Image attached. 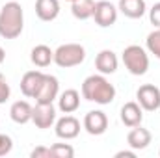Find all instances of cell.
<instances>
[{
    "mask_svg": "<svg viewBox=\"0 0 160 158\" xmlns=\"http://www.w3.org/2000/svg\"><path fill=\"white\" fill-rule=\"evenodd\" d=\"M82 97L89 102L95 104H110L116 99V87L114 84H110V80L106 78V75H91L82 82Z\"/></svg>",
    "mask_w": 160,
    "mask_h": 158,
    "instance_id": "cell-1",
    "label": "cell"
},
{
    "mask_svg": "<svg viewBox=\"0 0 160 158\" xmlns=\"http://www.w3.org/2000/svg\"><path fill=\"white\" fill-rule=\"evenodd\" d=\"M24 30V11L19 2H6L0 9V37L17 39Z\"/></svg>",
    "mask_w": 160,
    "mask_h": 158,
    "instance_id": "cell-2",
    "label": "cell"
},
{
    "mask_svg": "<svg viewBox=\"0 0 160 158\" xmlns=\"http://www.w3.org/2000/svg\"><path fill=\"white\" fill-rule=\"evenodd\" d=\"M121 60L127 67V71L134 77H143L149 69V54L143 47L140 45H128L125 47Z\"/></svg>",
    "mask_w": 160,
    "mask_h": 158,
    "instance_id": "cell-3",
    "label": "cell"
},
{
    "mask_svg": "<svg viewBox=\"0 0 160 158\" xmlns=\"http://www.w3.org/2000/svg\"><path fill=\"white\" fill-rule=\"evenodd\" d=\"M86 60V48L80 43H65L54 50V63L62 69L77 67Z\"/></svg>",
    "mask_w": 160,
    "mask_h": 158,
    "instance_id": "cell-4",
    "label": "cell"
},
{
    "mask_svg": "<svg viewBox=\"0 0 160 158\" xmlns=\"http://www.w3.org/2000/svg\"><path fill=\"white\" fill-rule=\"evenodd\" d=\"M118 6H114L112 2L108 0H99L95 2V9H93V19H95V24L101 26V28H110L116 24L118 21Z\"/></svg>",
    "mask_w": 160,
    "mask_h": 158,
    "instance_id": "cell-5",
    "label": "cell"
},
{
    "mask_svg": "<svg viewBox=\"0 0 160 158\" xmlns=\"http://www.w3.org/2000/svg\"><path fill=\"white\" fill-rule=\"evenodd\" d=\"M136 102L145 112H155L160 108V89L155 84H143L136 91Z\"/></svg>",
    "mask_w": 160,
    "mask_h": 158,
    "instance_id": "cell-6",
    "label": "cell"
},
{
    "mask_svg": "<svg viewBox=\"0 0 160 158\" xmlns=\"http://www.w3.org/2000/svg\"><path fill=\"white\" fill-rule=\"evenodd\" d=\"M82 126L86 128L88 134L91 136H101L106 132L108 128V116L102 112V110H91L84 116V121H82Z\"/></svg>",
    "mask_w": 160,
    "mask_h": 158,
    "instance_id": "cell-7",
    "label": "cell"
},
{
    "mask_svg": "<svg viewBox=\"0 0 160 158\" xmlns=\"http://www.w3.org/2000/svg\"><path fill=\"white\" fill-rule=\"evenodd\" d=\"M60 95V82L54 75H45L43 84L36 95V102L39 104H52Z\"/></svg>",
    "mask_w": 160,
    "mask_h": 158,
    "instance_id": "cell-8",
    "label": "cell"
},
{
    "mask_svg": "<svg viewBox=\"0 0 160 158\" xmlns=\"http://www.w3.org/2000/svg\"><path fill=\"white\" fill-rule=\"evenodd\" d=\"M54 132L60 140H75L80 134V121L75 116H63L56 121Z\"/></svg>",
    "mask_w": 160,
    "mask_h": 158,
    "instance_id": "cell-9",
    "label": "cell"
},
{
    "mask_svg": "<svg viewBox=\"0 0 160 158\" xmlns=\"http://www.w3.org/2000/svg\"><path fill=\"white\" fill-rule=\"evenodd\" d=\"M32 123L38 128H50L56 123V108L52 104H39L36 102L34 110H32Z\"/></svg>",
    "mask_w": 160,
    "mask_h": 158,
    "instance_id": "cell-10",
    "label": "cell"
},
{
    "mask_svg": "<svg viewBox=\"0 0 160 158\" xmlns=\"http://www.w3.org/2000/svg\"><path fill=\"white\" fill-rule=\"evenodd\" d=\"M43 78H45V73H41V71H28V73H24L22 78H21V91H22V95L28 97V99H36L41 84H43Z\"/></svg>",
    "mask_w": 160,
    "mask_h": 158,
    "instance_id": "cell-11",
    "label": "cell"
},
{
    "mask_svg": "<svg viewBox=\"0 0 160 158\" xmlns=\"http://www.w3.org/2000/svg\"><path fill=\"white\" fill-rule=\"evenodd\" d=\"M119 114H121V123H123L125 126H128V128L138 126V125H142V121H143V108H142L138 102H134V101L125 102V104L121 106Z\"/></svg>",
    "mask_w": 160,
    "mask_h": 158,
    "instance_id": "cell-12",
    "label": "cell"
},
{
    "mask_svg": "<svg viewBox=\"0 0 160 158\" xmlns=\"http://www.w3.org/2000/svg\"><path fill=\"white\" fill-rule=\"evenodd\" d=\"M151 140H153L151 132H149L147 128H143L142 125L132 126V130L127 134V143H128V147L134 149V151H143V149H147L149 143H151Z\"/></svg>",
    "mask_w": 160,
    "mask_h": 158,
    "instance_id": "cell-13",
    "label": "cell"
},
{
    "mask_svg": "<svg viewBox=\"0 0 160 158\" xmlns=\"http://www.w3.org/2000/svg\"><path fill=\"white\" fill-rule=\"evenodd\" d=\"M118 65H119V62H118V56L114 50L104 48L95 58V67L101 75H114L118 71Z\"/></svg>",
    "mask_w": 160,
    "mask_h": 158,
    "instance_id": "cell-14",
    "label": "cell"
},
{
    "mask_svg": "<svg viewBox=\"0 0 160 158\" xmlns=\"http://www.w3.org/2000/svg\"><path fill=\"white\" fill-rule=\"evenodd\" d=\"M32 110L34 106L28 101H15L9 108V117L17 125H26L28 121H32Z\"/></svg>",
    "mask_w": 160,
    "mask_h": 158,
    "instance_id": "cell-15",
    "label": "cell"
},
{
    "mask_svg": "<svg viewBox=\"0 0 160 158\" xmlns=\"http://www.w3.org/2000/svg\"><path fill=\"white\" fill-rule=\"evenodd\" d=\"M36 15L43 22H50L60 15L58 0H36Z\"/></svg>",
    "mask_w": 160,
    "mask_h": 158,
    "instance_id": "cell-16",
    "label": "cell"
},
{
    "mask_svg": "<svg viewBox=\"0 0 160 158\" xmlns=\"http://www.w3.org/2000/svg\"><path fill=\"white\" fill-rule=\"evenodd\" d=\"M58 108L63 114H73L80 108V93L77 89H65L58 95Z\"/></svg>",
    "mask_w": 160,
    "mask_h": 158,
    "instance_id": "cell-17",
    "label": "cell"
},
{
    "mask_svg": "<svg viewBox=\"0 0 160 158\" xmlns=\"http://www.w3.org/2000/svg\"><path fill=\"white\" fill-rule=\"evenodd\" d=\"M118 9L128 19H142L147 11V6L145 0H119Z\"/></svg>",
    "mask_w": 160,
    "mask_h": 158,
    "instance_id": "cell-18",
    "label": "cell"
},
{
    "mask_svg": "<svg viewBox=\"0 0 160 158\" xmlns=\"http://www.w3.org/2000/svg\"><path fill=\"white\" fill-rule=\"evenodd\" d=\"M30 60H32V63L36 67L45 69L54 62V50L50 47H47V45H36L32 48V52H30Z\"/></svg>",
    "mask_w": 160,
    "mask_h": 158,
    "instance_id": "cell-19",
    "label": "cell"
},
{
    "mask_svg": "<svg viewBox=\"0 0 160 158\" xmlns=\"http://www.w3.org/2000/svg\"><path fill=\"white\" fill-rule=\"evenodd\" d=\"M93 9H95V0H75V2H71V13L78 21L91 19Z\"/></svg>",
    "mask_w": 160,
    "mask_h": 158,
    "instance_id": "cell-20",
    "label": "cell"
},
{
    "mask_svg": "<svg viewBox=\"0 0 160 158\" xmlns=\"http://www.w3.org/2000/svg\"><path fill=\"white\" fill-rule=\"evenodd\" d=\"M145 48H147L149 54H153L155 58L160 60V28L153 30V32L147 36V39H145Z\"/></svg>",
    "mask_w": 160,
    "mask_h": 158,
    "instance_id": "cell-21",
    "label": "cell"
},
{
    "mask_svg": "<svg viewBox=\"0 0 160 158\" xmlns=\"http://www.w3.org/2000/svg\"><path fill=\"white\" fill-rule=\"evenodd\" d=\"M50 153H52V158H73L75 156V149L69 143H54V145H50Z\"/></svg>",
    "mask_w": 160,
    "mask_h": 158,
    "instance_id": "cell-22",
    "label": "cell"
},
{
    "mask_svg": "<svg viewBox=\"0 0 160 158\" xmlns=\"http://www.w3.org/2000/svg\"><path fill=\"white\" fill-rule=\"evenodd\" d=\"M11 149H13V140H11L8 134H2V132H0V156L9 155Z\"/></svg>",
    "mask_w": 160,
    "mask_h": 158,
    "instance_id": "cell-23",
    "label": "cell"
},
{
    "mask_svg": "<svg viewBox=\"0 0 160 158\" xmlns=\"http://www.w3.org/2000/svg\"><path fill=\"white\" fill-rule=\"evenodd\" d=\"M9 95H11V87H9L6 77L0 73V104H4V102L9 99Z\"/></svg>",
    "mask_w": 160,
    "mask_h": 158,
    "instance_id": "cell-24",
    "label": "cell"
},
{
    "mask_svg": "<svg viewBox=\"0 0 160 158\" xmlns=\"http://www.w3.org/2000/svg\"><path fill=\"white\" fill-rule=\"evenodd\" d=\"M149 21L155 28H160V2H157L151 9H149Z\"/></svg>",
    "mask_w": 160,
    "mask_h": 158,
    "instance_id": "cell-25",
    "label": "cell"
},
{
    "mask_svg": "<svg viewBox=\"0 0 160 158\" xmlns=\"http://www.w3.org/2000/svg\"><path fill=\"white\" fill-rule=\"evenodd\" d=\"M30 156L32 158H50L52 153H50V147H43V145H39V147H36V149L30 153Z\"/></svg>",
    "mask_w": 160,
    "mask_h": 158,
    "instance_id": "cell-26",
    "label": "cell"
},
{
    "mask_svg": "<svg viewBox=\"0 0 160 158\" xmlns=\"http://www.w3.org/2000/svg\"><path fill=\"white\" fill-rule=\"evenodd\" d=\"M136 158V151L132 149V151H119V153H116V158Z\"/></svg>",
    "mask_w": 160,
    "mask_h": 158,
    "instance_id": "cell-27",
    "label": "cell"
},
{
    "mask_svg": "<svg viewBox=\"0 0 160 158\" xmlns=\"http://www.w3.org/2000/svg\"><path fill=\"white\" fill-rule=\"evenodd\" d=\"M4 60H6V50H4V48L0 47V65L4 63Z\"/></svg>",
    "mask_w": 160,
    "mask_h": 158,
    "instance_id": "cell-28",
    "label": "cell"
},
{
    "mask_svg": "<svg viewBox=\"0 0 160 158\" xmlns=\"http://www.w3.org/2000/svg\"><path fill=\"white\" fill-rule=\"evenodd\" d=\"M67 2H75V0H67Z\"/></svg>",
    "mask_w": 160,
    "mask_h": 158,
    "instance_id": "cell-29",
    "label": "cell"
},
{
    "mask_svg": "<svg viewBox=\"0 0 160 158\" xmlns=\"http://www.w3.org/2000/svg\"><path fill=\"white\" fill-rule=\"evenodd\" d=\"M158 155H160V151H158Z\"/></svg>",
    "mask_w": 160,
    "mask_h": 158,
    "instance_id": "cell-30",
    "label": "cell"
}]
</instances>
